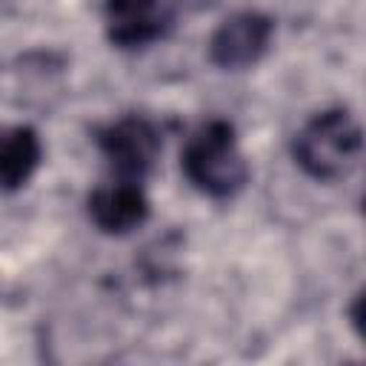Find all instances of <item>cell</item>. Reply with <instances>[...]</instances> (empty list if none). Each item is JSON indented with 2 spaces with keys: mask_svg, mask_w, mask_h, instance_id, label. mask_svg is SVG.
<instances>
[{
  "mask_svg": "<svg viewBox=\"0 0 366 366\" xmlns=\"http://www.w3.org/2000/svg\"><path fill=\"white\" fill-rule=\"evenodd\" d=\"M180 169L197 192L214 200H229L249 183V163L240 152L237 132L223 117L200 123L186 137Z\"/></svg>",
  "mask_w": 366,
  "mask_h": 366,
  "instance_id": "cell-1",
  "label": "cell"
},
{
  "mask_svg": "<svg viewBox=\"0 0 366 366\" xmlns=\"http://www.w3.org/2000/svg\"><path fill=\"white\" fill-rule=\"evenodd\" d=\"M363 149V132L352 112L326 109L315 114L292 143L295 163L315 180H340L346 177Z\"/></svg>",
  "mask_w": 366,
  "mask_h": 366,
  "instance_id": "cell-2",
  "label": "cell"
},
{
  "mask_svg": "<svg viewBox=\"0 0 366 366\" xmlns=\"http://www.w3.org/2000/svg\"><path fill=\"white\" fill-rule=\"evenodd\" d=\"M94 140L109 169L120 180L143 183V177L154 169L160 154V132L143 114H126L106 123L103 129H97Z\"/></svg>",
  "mask_w": 366,
  "mask_h": 366,
  "instance_id": "cell-3",
  "label": "cell"
},
{
  "mask_svg": "<svg viewBox=\"0 0 366 366\" xmlns=\"http://www.w3.org/2000/svg\"><path fill=\"white\" fill-rule=\"evenodd\" d=\"M183 0H106V37L117 49H143L163 40L180 14Z\"/></svg>",
  "mask_w": 366,
  "mask_h": 366,
  "instance_id": "cell-4",
  "label": "cell"
},
{
  "mask_svg": "<svg viewBox=\"0 0 366 366\" xmlns=\"http://www.w3.org/2000/svg\"><path fill=\"white\" fill-rule=\"evenodd\" d=\"M274 34V23L263 11H237L226 17L209 37V60L220 69H249L254 66Z\"/></svg>",
  "mask_w": 366,
  "mask_h": 366,
  "instance_id": "cell-5",
  "label": "cell"
},
{
  "mask_svg": "<svg viewBox=\"0 0 366 366\" xmlns=\"http://www.w3.org/2000/svg\"><path fill=\"white\" fill-rule=\"evenodd\" d=\"M89 217L106 234H129L132 229L143 226L149 217V197L143 183L120 180L97 186L89 194Z\"/></svg>",
  "mask_w": 366,
  "mask_h": 366,
  "instance_id": "cell-6",
  "label": "cell"
},
{
  "mask_svg": "<svg viewBox=\"0 0 366 366\" xmlns=\"http://www.w3.org/2000/svg\"><path fill=\"white\" fill-rule=\"evenodd\" d=\"M43 160L40 134L31 126H0V189L14 192L31 180Z\"/></svg>",
  "mask_w": 366,
  "mask_h": 366,
  "instance_id": "cell-7",
  "label": "cell"
}]
</instances>
